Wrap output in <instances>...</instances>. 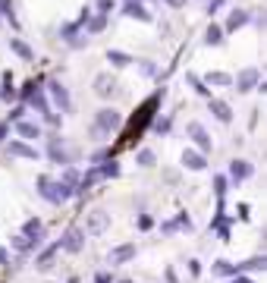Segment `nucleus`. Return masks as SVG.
I'll list each match as a JSON object with an SVG mask.
<instances>
[{
  "mask_svg": "<svg viewBox=\"0 0 267 283\" xmlns=\"http://www.w3.org/2000/svg\"><path fill=\"white\" fill-rule=\"evenodd\" d=\"M110 10H114V0H98V13L101 16H107Z\"/></svg>",
  "mask_w": 267,
  "mask_h": 283,
  "instance_id": "473e14b6",
  "label": "nucleus"
},
{
  "mask_svg": "<svg viewBox=\"0 0 267 283\" xmlns=\"http://www.w3.org/2000/svg\"><path fill=\"white\" fill-rule=\"evenodd\" d=\"M163 3H167V6H173V10H183V6H186V0H163Z\"/></svg>",
  "mask_w": 267,
  "mask_h": 283,
  "instance_id": "f704fd0d",
  "label": "nucleus"
},
{
  "mask_svg": "<svg viewBox=\"0 0 267 283\" xmlns=\"http://www.w3.org/2000/svg\"><path fill=\"white\" fill-rule=\"evenodd\" d=\"M232 283H252V280H248V277H236V280H232Z\"/></svg>",
  "mask_w": 267,
  "mask_h": 283,
  "instance_id": "79ce46f5",
  "label": "nucleus"
},
{
  "mask_svg": "<svg viewBox=\"0 0 267 283\" xmlns=\"http://www.w3.org/2000/svg\"><path fill=\"white\" fill-rule=\"evenodd\" d=\"M132 3H135V0H132Z\"/></svg>",
  "mask_w": 267,
  "mask_h": 283,
  "instance_id": "c03bdc74",
  "label": "nucleus"
},
{
  "mask_svg": "<svg viewBox=\"0 0 267 283\" xmlns=\"http://www.w3.org/2000/svg\"><path fill=\"white\" fill-rule=\"evenodd\" d=\"M208 82L211 85H229V76L227 73H208Z\"/></svg>",
  "mask_w": 267,
  "mask_h": 283,
  "instance_id": "c85d7f7f",
  "label": "nucleus"
},
{
  "mask_svg": "<svg viewBox=\"0 0 267 283\" xmlns=\"http://www.w3.org/2000/svg\"><path fill=\"white\" fill-rule=\"evenodd\" d=\"M258 79H261V73H258L255 66H248V70L239 76V91H252L255 85H258Z\"/></svg>",
  "mask_w": 267,
  "mask_h": 283,
  "instance_id": "9d476101",
  "label": "nucleus"
},
{
  "mask_svg": "<svg viewBox=\"0 0 267 283\" xmlns=\"http://www.w3.org/2000/svg\"><path fill=\"white\" fill-rule=\"evenodd\" d=\"M63 252H82V245H85V233L82 230H66V236L57 243Z\"/></svg>",
  "mask_w": 267,
  "mask_h": 283,
  "instance_id": "7ed1b4c3",
  "label": "nucleus"
},
{
  "mask_svg": "<svg viewBox=\"0 0 267 283\" xmlns=\"http://www.w3.org/2000/svg\"><path fill=\"white\" fill-rule=\"evenodd\" d=\"M88 230L91 233H104L107 230V214L104 211H91L88 214Z\"/></svg>",
  "mask_w": 267,
  "mask_h": 283,
  "instance_id": "4468645a",
  "label": "nucleus"
},
{
  "mask_svg": "<svg viewBox=\"0 0 267 283\" xmlns=\"http://www.w3.org/2000/svg\"><path fill=\"white\" fill-rule=\"evenodd\" d=\"M170 126H173V123H170V117H157V120H154V126H151V129L157 132V135H167V132H170Z\"/></svg>",
  "mask_w": 267,
  "mask_h": 283,
  "instance_id": "393cba45",
  "label": "nucleus"
},
{
  "mask_svg": "<svg viewBox=\"0 0 267 283\" xmlns=\"http://www.w3.org/2000/svg\"><path fill=\"white\" fill-rule=\"evenodd\" d=\"M76 192H79V173L70 167L63 173V179L57 183V195H60V199H70V195H76Z\"/></svg>",
  "mask_w": 267,
  "mask_h": 283,
  "instance_id": "f03ea898",
  "label": "nucleus"
},
{
  "mask_svg": "<svg viewBox=\"0 0 267 283\" xmlns=\"http://www.w3.org/2000/svg\"><path fill=\"white\" fill-rule=\"evenodd\" d=\"M10 258H6V248H0V264H6Z\"/></svg>",
  "mask_w": 267,
  "mask_h": 283,
  "instance_id": "ea45409f",
  "label": "nucleus"
},
{
  "mask_svg": "<svg viewBox=\"0 0 267 283\" xmlns=\"http://www.w3.org/2000/svg\"><path fill=\"white\" fill-rule=\"evenodd\" d=\"M119 283H132V280H119Z\"/></svg>",
  "mask_w": 267,
  "mask_h": 283,
  "instance_id": "37998d69",
  "label": "nucleus"
},
{
  "mask_svg": "<svg viewBox=\"0 0 267 283\" xmlns=\"http://www.w3.org/2000/svg\"><path fill=\"white\" fill-rule=\"evenodd\" d=\"M10 154H13V158H25V161L41 158V154L32 148V145H25V142H13V145H10Z\"/></svg>",
  "mask_w": 267,
  "mask_h": 283,
  "instance_id": "1a4fd4ad",
  "label": "nucleus"
},
{
  "mask_svg": "<svg viewBox=\"0 0 267 283\" xmlns=\"http://www.w3.org/2000/svg\"><path fill=\"white\" fill-rule=\"evenodd\" d=\"M110 258H114L116 264H126V261H132V258H135V245H132V243H123V245H116L114 252H110Z\"/></svg>",
  "mask_w": 267,
  "mask_h": 283,
  "instance_id": "6e6552de",
  "label": "nucleus"
},
{
  "mask_svg": "<svg viewBox=\"0 0 267 283\" xmlns=\"http://www.w3.org/2000/svg\"><path fill=\"white\" fill-rule=\"evenodd\" d=\"M47 158L57 161V164H66V161H70V154H66V148H63V142H60V139H50V142H47Z\"/></svg>",
  "mask_w": 267,
  "mask_h": 283,
  "instance_id": "423d86ee",
  "label": "nucleus"
},
{
  "mask_svg": "<svg viewBox=\"0 0 267 283\" xmlns=\"http://www.w3.org/2000/svg\"><path fill=\"white\" fill-rule=\"evenodd\" d=\"M47 91L54 94V101H57V107H60V110H70V91H66L57 79H47Z\"/></svg>",
  "mask_w": 267,
  "mask_h": 283,
  "instance_id": "20e7f679",
  "label": "nucleus"
},
{
  "mask_svg": "<svg viewBox=\"0 0 267 283\" xmlns=\"http://www.w3.org/2000/svg\"><path fill=\"white\" fill-rule=\"evenodd\" d=\"M123 13H126V16H132V19H142V22H148V19H151V13L145 10L142 3H132V0H129V3L123 6Z\"/></svg>",
  "mask_w": 267,
  "mask_h": 283,
  "instance_id": "2eb2a0df",
  "label": "nucleus"
},
{
  "mask_svg": "<svg viewBox=\"0 0 267 283\" xmlns=\"http://www.w3.org/2000/svg\"><path fill=\"white\" fill-rule=\"evenodd\" d=\"M214 274H217V277H229V274H236V264H229V261H214Z\"/></svg>",
  "mask_w": 267,
  "mask_h": 283,
  "instance_id": "5701e85b",
  "label": "nucleus"
},
{
  "mask_svg": "<svg viewBox=\"0 0 267 283\" xmlns=\"http://www.w3.org/2000/svg\"><path fill=\"white\" fill-rule=\"evenodd\" d=\"M189 135H192V139L198 142V148H201V151H208V148H211V139H208V132H204V126L192 123V126H189Z\"/></svg>",
  "mask_w": 267,
  "mask_h": 283,
  "instance_id": "ddd939ff",
  "label": "nucleus"
},
{
  "mask_svg": "<svg viewBox=\"0 0 267 283\" xmlns=\"http://www.w3.org/2000/svg\"><path fill=\"white\" fill-rule=\"evenodd\" d=\"M10 47H13V54H16V57H22V60H32V57H35V54H32V47L25 44V41H19V38H13V41H10Z\"/></svg>",
  "mask_w": 267,
  "mask_h": 283,
  "instance_id": "aec40b11",
  "label": "nucleus"
},
{
  "mask_svg": "<svg viewBox=\"0 0 267 283\" xmlns=\"http://www.w3.org/2000/svg\"><path fill=\"white\" fill-rule=\"evenodd\" d=\"M6 139V123H0V142Z\"/></svg>",
  "mask_w": 267,
  "mask_h": 283,
  "instance_id": "a19ab883",
  "label": "nucleus"
},
{
  "mask_svg": "<svg viewBox=\"0 0 267 283\" xmlns=\"http://www.w3.org/2000/svg\"><path fill=\"white\" fill-rule=\"evenodd\" d=\"M22 236L29 239V243H41V239H44V224H41L38 217L25 220V227H22Z\"/></svg>",
  "mask_w": 267,
  "mask_h": 283,
  "instance_id": "39448f33",
  "label": "nucleus"
},
{
  "mask_svg": "<svg viewBox=\"0 0 267 283\" xmlns=\"http://www.w3.org/2000/svg\"><path fill=\"white\" fill-rule=\"evenodd\" d=\"M183 167H189V170H204L208 167V161L201 158V151H183Z\"/></svg>",
  "mask_w": 267,
  "mask_h": 283,
  "instance_id": "0eeeda50",
  "label": "nucleus"
},
{
  "mask_svg": "<svg viewBox=\"0 0 267 283\" xmlns=\"http://www.w3.org/2000/svg\"><path fill=\"white\" fill-rule=\"evenodd\" d=\"M229 176L236 179V183H242V179L252 176V164L248 161H232V167H229Z\"/></svg>",
  "mask_w": 267,
  "mask_h": 283,
  "instance_id": "f8f14e48",
  "label": "nucleus"
},
{
  "mask_svg": "<svg viewBox=\"0 0 267 283\" xmlns=\"http://www.w3.org/2000/svg\"><path fill=\"white\" fill-rule=\"evenodd\" d=\"M227 183H229V179H223V176L214 179V192H217V199H223V192H227Z\"/></svg>",
  "mask_w": 267,
  "mask_h": 283,
  "instance_id": "7c9ffc66",
  "label": "nucleus"
},
{
  "mask_svg": "<svg viewBox=\"0 0 267 283\" xmlns=\"http://www.w3.org/2000/svg\"><path fill=\"white\" fill-rule=\"evenodd\" d=\"M16 132H19L22 139H38V135H41V129H38L35 123H22V120L16 123Z\"/></svg>",
  "mask_w": 267,
  "mask_h": 283,
  "instance_id": "6ab92c4d",
  "label": "nucleus"
},
{
  "mask_svg": "<svg viewBox=\"0 0 267 283\" xmlns=\"http://www.w3.org/2000/svg\"><path fill=\"white\" fill-rule=\"evenodd\" d=\"M38 192L44 195V199H50V202H60V195H57V183L50 176H38Z\"/></svg>",
  "mask_w": 267,
  "mask_h": 283,
  "instance_id": "9b49d317",
  "label": "nucleus"
},
{
  "mask_svg": "<svg viewBox=\"0 0 267 283\" xmlns=\"http://www.w3.org/2000/svg\"><path fill=\"white\" fill-rule=\"evenodd\" d=\"M211 114L220 120V123H229L232 120V110H229V104H223V101H211Z\"/></svg>",
  "mask_w": 267,
  "mask_h": 283,
  "instance_id": "dca6fc26",
  "label": "nucleus"
},
{
  "mask_svg": "<svg viewBox=\"0 0 267 283\" xmlns=\"http://www.w3.org/2000/svg\"><path fill=\"white\" fill-rule=\"evenodd\" d=\"M35 243H29L25 236H13V248H19V252H25V248H32Z\"/></svg>",
  "mask_w": 267,
  "mask_h": 283,
  "instance_id": "c756f323",
  "label": "nucleus"
},
{
  "mask_svg": "<svg viewBox=\"0 0 267 283\" xmlns=\"http://www.w3.org/2000/svg\"><path fill=\"white\" fill-rule=\"evenodd\" d=\"M223 3V0H211V6H208V13H217V6Z\"/></svg>",
  "mask_w": 267,
  "mask_h": 283,
  "instance_id": "58836bf2",
  "label": "nucleus"
},
{
  "mask_svg": "<svg viewBox=\"0 0 267 283\" xmlns=\"http://www.w3.org/2000/svg\"><path fill=\"white\" fill-rule=\"evenodd\" d=\"M204 41H208V44H220V41H223V29L211 25V29H208V35H204Z\"/></svg>",
  "mask_w": 267,
  "mask_h": 283,
  "instance_id": "bb28decb",
  "label": "nucleus"
},
{
  "mask_svg": "<svg viewBox=\"0 0 267 283\" xmlns=\"http://www.w3.org/2000/svg\"><path fill=\"white\" fill-rule=\"evenodd\" d=\"M139 227H142V230L151 227V217H148V214H142V217H139Z\"/></svg>",
  "mask_w": 267,
  "mask_h": 283,
  "instance_id": "e433bc0d",
  "label": "nucleus"
},
{
  "mask_svg": "<svg viewBox=\"0 0 267 283\" xmlns=\"http://www.w3.org/2000/svg\"><path fill=\"white\" fill-rule=\"evenodd\" d=\"M57 248H60V245H50L47 252H44V255H41V258H38V268H41V271H47L50 264H54V255H57Z\"/></svg>",
  "mask_w": 267,
  "mask_h": 283,
  "instance_id": "b1692460",
  "label": "nucleus"
},
{
  "mask_svg": "<svg viewBox=\"0 0 267 283\" xmlns=\"http://www.w3.org/2000/svg\"><path fill=\"white\" fill-rule=\"evenodd\" d=\"M264 268H267V258H261V255H258V258H252V261L239 264L236 271H264Z\"/></svg>",
  "mask_w": 267,
  "mask_h": 283,
  "instance_id": "4be33fe9",
  "label": "nucleus"
},
{
  "mask_svg": "<svg viewBox=\"0 0 267 283\" xmlns=\"http://www.w3.org/2000/svg\"><path fill=\"white\" fill-rule=\"evenodd\" d=\"M22 114H25V107H22V104H16V107H13V114H10V120H16V123H19Z\"/></svg>",
  "mask_w": 267,
  "mask_h": 283,
  "instance_id": "72a5a7b5",
  "label": "nucleus"
},
{
  "mask_svg": "<svg viewBox=\"0 0 267 283\" xmlns=\"http://www.w3.org/2000/svg\"><path fill=\"white\" fill-rule=\"evenodd\" d=\"M189 274H192V277H195V274H201V264H198V261H189Z\"/></svg>",
  "mask_w": 267,
  "mask_h": 283,
  "instance_id": "c9c22d12",
  "label": "nucleus"
},
{
  "mask_svg": "<svg viewBox=\"0 0 267 283\" xmlns=\"http://www.w3.org/2000/svg\"><path fill=\"white\" fill-rule=\"evenodd\" d=\"M94 283H110V274H98V277H94Z\"/></svg>",
  "mask_w": 267,
  "mask_h": 283,
  "instance_id": "4c0bfd02",
  "label": "nucleus"
},
{
  "mask_svg": "<svg viewBox=\"0 0 267 283\" xmlns=\"http://www.w3.org/2000/svg\"><path fill=\"white\" fill-rule=\"evenodd\" d=\"M139 164H142V167H151V164H154V154H151L148 148L139 151Z\"/></svg>",
  "mask_w": 267,
  "mask_h": 283,
  "instance_id": "2f4dec72",
  "label": "nucleus"
},
{
  "mask_svg": "<svg viewBox=\"0 0 267 283\" xmlns=\"http://www.w3.org/2000/svg\"><path fill=\"white\" fill-rule=\"evenodd\" d=\"M116 126H119V114L116 110H110V107H104V110H98V117H94V129H101V132H116Z\"/></svg>",
  "mask_w": 267,
  "mask_h": 283,
  "instance_id": "f257e3e1",
  "label": "nucleus"
},
{
  "mask_svg": "<svg viewBox=\"0 0 267 283\" xmlns=\"http://www.w3.org/2000/svg\"><path fill=\"white\" fill-rule=\"evenodd\" d=\"M107 60L114 66H129V57L123 54V50H107Z\"/></svg>",
  "mask_w": 267,
  "mask_h": 283,
  "instance_id": "a878e982",
  "label": "nucleus"
},
{
  "mask_svg": "<svg viewBox=\"0 0 267 283\" xmlns=\"http://www.w3.org/2000/svg\"><path fill=\"white\" fill-rule=\"evenodd\" d=\"M104 25H107V16H88V19H85V32H88V35H98V32H104Z\"/></svg>",
  "mask_w": 267,
  "mask_h": 283,
  "instance_id": "f3484780",
  "label": "nucleus"
},
{
  "mask_svg": "<svg viewBox=\"0 0 267 283\" xmlns=\"http://www.w3.org/2000/svg\"><path fill=\"white\" fill-rule=\"evenodd\" d=\"M245 22H248V13H245V10H232V13H229V22H227V32L242 29Z\"/></svg>",
  "mask_w": 267,
  "mask_h": 283,
  "instance_id": "a211bd4d",
  "label": "nucleus"
},
{
  "mask_svg": "<svg viewBox=\"0 0 267 283\" xmlns=\"http://www.w3.org/2000/svg\"><path fill=\"white\" fill-rule=\"evenodd\" d=\"M94 88H98V94H114V91H116V85H114V79H110V76H98Z\"/></svg>",
  "mask_w": 267,
  "mask_h": 283,
  "instance_id": "412c9836",
  "label": "nucleus"
},
{
  "mask_svg": "<svg viewBox=\"0 0 267 283\" xmlns=\"http://www.w3.org/2000/svg\"><path fill=\"white\" fill-rule=\"evenodd\" d=\"M98 170H101V176H116L119 173V164H116V161H107V164L98 167Z\"/></svg>",
  "mask_w": 267,
  "mask_h": 283,
  "instance_id": "cd10ccee",
  "label": "nucleus"
}]
</instances>
